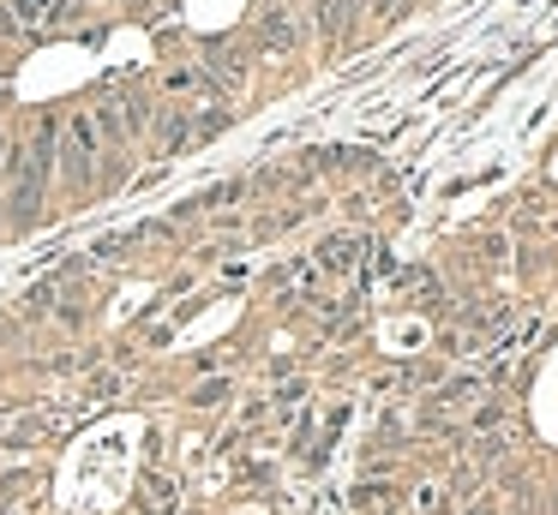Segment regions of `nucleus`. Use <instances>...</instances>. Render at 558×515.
I'll list each match as a JSON object with an SVG mask.
<instances>
[{
  "label": "nucleus",
  "instance_id": "nucleus-2",
  "mask_svg": "<svg viewBox=\"0 0 558 515\" xmlns=\"http://www.w3.org/2000/svg\"><path fill=\"white\" fill-rule=\"evenodd\" d=\"M265 42L270 48H294V24H289V12H282V7L265 12Z\"/></svg>",
  "mask_w": 558,
  "mask_h": 515
},
{
  "label": "nucleus",
  "instance_id": "nucleus-1",
  "mask_svg": "<svg viewBox=\"0 0 558 515\" xmlns=\"http://www.w3.org/2000/svg\"><path fill=\"white\" fill-rule=\"evenodd\" d=\"M354 24V0H318V30L325 36H342Z\"/></svg>",
  "mask_w": 558,
  "mask_h": 515
}]
</instances>
